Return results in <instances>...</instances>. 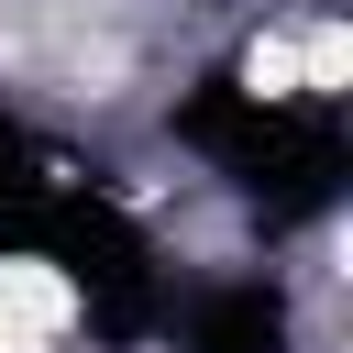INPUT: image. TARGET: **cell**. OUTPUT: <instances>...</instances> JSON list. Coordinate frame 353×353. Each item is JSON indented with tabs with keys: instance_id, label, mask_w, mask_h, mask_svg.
Instances as JSON below:
<instances>
[{
	"instance_id": "obj_1",
	"label": "cell",
	"mask_w": 353,
	"mask_h": 353,
	"mask_svg": "<svg viewBox=\"0 0 353 353\" xmlns=\"http://www.w3.org/2000/svg\"><path fill=\"white\" fill-rule=\"evenodd\" d=\"M66 331H77V287H66L55 265L11 254V265H0V353H55Z\"/></svg>"
},
{
	"instance_id": "obj_2",
	"label": "cell",
	"mask_w": 353,
	"mask_h": 353,
	"mask_svg": "<svg viewBox=\"0 0 353 353\" xmlns=\"http://www.w3.org/2000/svg\"><path fill=\"white\" fill-rule=\"evenodd\" d=\"M243 77H254L265 99H309V77H298V44H287V33H265V44L243 55Z\"/></svg>"
}]
</instances>
